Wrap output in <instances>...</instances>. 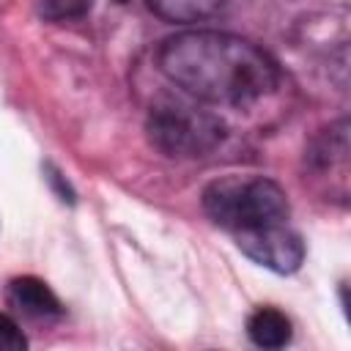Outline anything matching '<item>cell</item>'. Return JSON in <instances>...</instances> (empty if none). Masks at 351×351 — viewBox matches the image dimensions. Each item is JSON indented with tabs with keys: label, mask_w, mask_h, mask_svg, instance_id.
Returning <instances> with one entry per match:
<instances>
[{
	"label": "cell",
	"mask_w": 351,
	"mask_h": 351,
	"mask_svg": "<svg viewBox=\"0 0 351 351\" xmlns=\"http://www.w3.org/2000/svg\"><path fill=\"white\" fill-rule=\"evenodd\" d=\"M159 71L208 104L244 107L280 82L277 60L258 44L219 30H184L170 36L156 52Z\"/></svg>",
	"instance_id": "cell-1"
},
{
	"label": "cell",
	"mask_w": 351,
	"mask_h": 351,
	"mask_svg": "<svg viewBox=\"0 0 351 351\" xmlns=\"http://www.w3.org/2000/svg\"><path fill=\"white\" fill-rule=\"evenodd\" d=\"M200 200L206 214L230 233L280 225L291 214L285 189L263 176H222L203 189Z\"/></svg>",
	"instance_id": "cell-2"
},
{
	"label": "cell",
	"mask_w": 351,
	"mask_h": 351,
	"mask_svg": "<svg viewBox=\"0 0 351 351\" xmlns=\"http://www.w3.org/2000/svg\"><path fill=\"white\" fill-rule=\"evenodd\" d=\"M145 129L154 148L181 159L206 156L225 137V126L217 115L192 104H178V101H165L154 107Z\"/></svg>",
	"instance_id": "cell-3"
},
{
	"label": "cell",
	"mask_w": 351,
	"mask_h": 351,
	"mask_svg": "<svg viewBox=\"0 0 351 351\" xmlns=\"http://www.w3.org/2000/svg\"><path fill=\"white\" fill-rule=\"evenodd\" d=\"M233 236H236L239 250L250 261H255L277 274H293L304 261V241L296 230L288 228V222L263 225V228L241 230Z\"/></svg>",
	"instance_id": "cell-4"
},
{
	"label": "cell",
	"mask_w": 351,
	"mask_h": 351,
	"mask_svg": "<svg viewBox=\"0 0 351 351\" xmlns=\"http://www.w3.org/2000/svg\"><path fill=\"white\" fill-rule=\"evenodd\" d=\"M8 302L27 313V315H36V318H49V315H60L63 313V304L60 299L55 296V291L38 280V277H16L8 282Z\"/></svg>",
	"instance_id": "cell-5"
},
{
	"label": "cell",
	"mask_w": 351,
	"mask_h": 351,
	"mask_svg": "<svg viewBox=\"0 0 351 351\" xmlns=\"http://www.w3.org/2000/svg\"><path fill=\"white\" fill-rule=\"evenodd\" d=\"M247 335L261 348H282L291 343V321L274 307H258L247 321Z\"/></svg>",
	"instance_id": "cell-6"
},
{
	"label": "cell",
	"mask_w": 351,
	"mask_h": 351,
	"mask_svg": "<svg viewBox=\"0 0 351 351\" xmlns=\"http://www.w3.org/2000/svg\"><path fill=\"white\" fill-rule=\"evenodd\" d=\"M145 3L165 22L186 25V22H197V19L211 16L225 0H145Z\"/></svg>",
	"instance_id": "cell-7"
},
{
	"label": "cell",
	"mask_w": 351,
	"mask_h": 351,
	"mask_svg": "<svg viewBox=\"0 0 351 351\" xmlns=\"http://www.w3.org/2000/svg\"><path fill=\"white\" fill-rule=\"evenodd\" d=\"M90 3L93 0H33V8L47 22H63L88 14Z\"/></svg>",
	"instance_id": "cell-8"
},
{
	"label": "cell",
	"mask_w": 351,
	"mask_h": 351,
	"mask_svg": "<svg viewBox=\"0 0 351 351\" xmlns=\"http://www.w3.org/2000/svg\"><path fill=\"white\" fill-rule=\"evenodd\" d=\"M25 348H27V337L22 335L16 321L0 315V351H25Z\"/></svg>",
	"instance_id": "cell-9"
},
{
	"label": "cell",
	"mask_w": 351,
	"mask_h": 351,
	"mask_svg": "<svg viewBox=\"0 0 351 351\" xmlns=\"http://www.w3.org/2000/svg\"><path fill=\"white\" fill-rule=\"evenodd\" d=\"M115 3H129V0H115Z\"/></svg>",
	"instance_id": "cell-10"
}]
</instances>
